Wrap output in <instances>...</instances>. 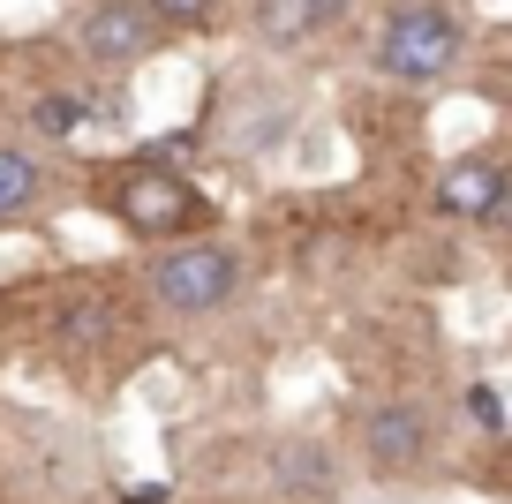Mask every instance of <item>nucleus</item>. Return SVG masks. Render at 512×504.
Wrapping results in <instances>:
<instances>
[{
  "instance_id": "f03ea898",
  "label": "nucleus",
  "mask_w": 512,
  "mask_h": 504,
  "mask_svg": "<svg viewBox=\"0 0 512 504\" xmlns=\"http://www.w3.org/2000/svg\"><path fill=\"white\" fill-rule=\"evenodd\" d=\"M460 46H467V31H460L452 8H437V0H407L400 16L384 23V38H377V68L392 83H437L452 61H460Z\"/></svg>"
},
{
  "instance_id": "39448f33",
  "label": "nucleus",
  "mask_w": 512,
  "mask_h": 504,
  "mask_svg": "<svg viewBox=\"0 0 512 504\" xmlns=\"http://www.w3.org/2000/svg\"><path fill=\"white\" fill-rule=\"evenodd\" d=\"M422 452H430V414H422L415 399H392V407L369 414V459H377L384 474H415Z\"/></svg>"
},
{
  "instance_id": "6e6552de",
  "label": "nucleus",
  "mask_w": 512,
  "mask_h": 504,
  "mask_svg": "<svg viewBox=\"0 0 512 504\" xmlns=\"http://www.w3.org/2000/svg\"><path fill=\"white\" fill-rule=\"evenodd\" d=\"M38 196H46V166L23 151H0V219H23Z\"/></svg>"
},
{
  "instance_id": "2eb2a0df",
  "label": "nucleus",
  "mask_w": 512,
  "mask_h": 504,
  "mask_svg": "<svg viewBox=\"0 0 512 504\" xmlns=\"http://www.w3.org/2000/svg\"><path fill=\"white\" fill-rule=\"evenodd\" d=\"M121 504H166V482H136V489H121Z\"/></svg>"
},
{
  "instance_id": "7ed1b4c3",
  "label": "nucleus",
  "mask_w": 512,
  "mask_h": 504,
  "mask_svg": "<svg viewBox=\"0 0 512 504\" xmlns=\"http://www.w3.org/2000/svg\"><path fill=\"white\" fill-rule=\"evenodd\" d=\"M241 286V256L226 249V241H204L196 234L189 249H166L159 264H151V301H159L166 316H211L226 309Z\"/></svg>"
},
{
  "instance_id": "20e7f679",
  "label": "nucleus",
  "mask_w": 512,
  "mask_h": 504,
  "mask_svg": "<svg viewBox=\"0 0 512 504\" xmlns=\"http://www.w3.org/2000/svg\"><path fill=\"white\" fill-rule=\"evenodd\" d=\"M159 31L166 23L151 16V0H106V8L83 16V61H106V68L144 61V53L159 46Z\"/></svg>"
},
{
  "instance_id": "f8f14e48",
  "label": "nucleus",
  "mask_w": 512,
  "mask_h": 504,
  "mask_svg": "<svg viewBox=\"0 0 512 504\" xmlns=\"http://www.w3.org/2000/svg\"><path fill=\"white\" fill-rule=\"evenodd\" d=\"M151 16H159L166 31H196V23L219 16V0H151Z\"/></svg>"
},
{
  "instance_id": "4468645a",
  "label": "nucleus",
  "mask_w": 512,
  "mask_h": 504,
  "mask_svg": "<svg viewBox=\"0 0 512 504\" xmlns=\"http://www.w3.org/2000/svg\"><path fill=\"white\" fill-rule=\"evenodd\" d=\"M467 407H475V422H505V407H497V392H482V384H475V392H467Z\"/></svg>"
},
{
  "instance_id": "ddd939ff",
  "label": "nucleus",
  "mask_w": 512,
  "mask_h": 504,
  "mask_svg": "<svg viewBox=\"0 0 512 504\" xmlns=\"http://www.w3.org/2000/svg\"><path fill=\"white\" fill-rule=\"evenodd\" d=\"M482 226H490V234H512V174H505V189L490 196V211H482Z\"/></svg>"
},
{
  "instance_id": "9d476101",
  "label": "nucleus",
  "mask_w": 512,
  "mask_h": 504,
  "mask_svg": "<svg viewBox=\"0 0 512 504\" xmlns=\"http://www.w3.org/2000/svg\"><path fill=\"white\" fill-rule=\"evenodd\" d=\"M256 31H264V46H302V38L317 31V16H309V0H264V8H256Z\"/></svg>"
},
{
  "instance_id": "f257e3e1",
  "label": "nucleus",
  "mask_w": 512,
  "mask_h": 504,
  "mask_svg": "<svg viewBox=\"0 0 512 504\" xmlns=\"http://www.w3.org/2000/svg\"><path fill=\"white\" fill-rule=\"evenodd\" d=\"M91 196L128 226V234H144V241H174V234H204V226H211L204 189H189L181 174H166L151 151H144V158H121V166H106Z\"/></svg>"
},
{
  "instance_id": "0eeeda50",
  "label": "nucleus",
  "mask_w": 512,
  "mask_h": 504,
  "mask_svg": "<svg viewBox=\"0 0 512 504\" xmlns=\"http://www.w3.org/2000/svg\"><path fill=\"white\" fill-rule=\"evenodd\" d=\"M106 331H113V309H106L98 294H68V301H61V316H53V339H61L68 362H83V354H91Z\"/></svg>"
},
{
  "instance_id": "dca6fc26",
  "label": "nucleus",
  "mask_w": 512,
  "mask_h": 504,
  "mask_svg": "<svg viewBox=\"0 0 512 504\" xmlns=\"http://www.w3.org/2000/svg\"><path fill=\"white\" fill-rule=\"evenodd\" d=\"M347 8H354V0H309V16H317V23H339Z\"/></svg>"
},
{
  "instance_id": "423d86ee",
  "label": "nucleus",
  "mask_w": 512,
  "mask_h": 504,
  "mask_svg": "<svg viewBox=\"0 0 512 504\" xmlns=\"http://www.w3.org/2000/svg\"><path fill=\"white\" fill-rule=\"evenodd\" d=\"M512 166H497V158H452L445 174H437V211L445 219H482L490 211V196L505 189Z\"/></svg>"
},
{
  "instance_id": "1a4fd4ad",
  "label": "nucleus",
  "mask_w": 512,
  "mask_h": 504,
  "mask_svg": "<svg viewBox=\"0 0 512 504\" xmlns=\"http://www.w3.org/2000/svg\"><path fill=\"white\" fill-rule=\"evenodd\" d=\"M279 482H287L294 497H332V452H324V444H287V452H279Z\"/></svg>"
},
{
  "instance_id": "9b49d317",
  "label": "nucleus",
  "mask_w": 512,
  "mask_h": 504,
  "mask_svg": "<svg viewBox=\"0 0 512 504\" xmlns=\"http://www.w3.org/2000/svg\"><path fill=\"white\" fill-rule=\"evenodd\" d=\"M83 121H91V106L68 98V91H53V98H38V106H31V128H46V136H76Z\"/></svg>"
}]
</instances>
